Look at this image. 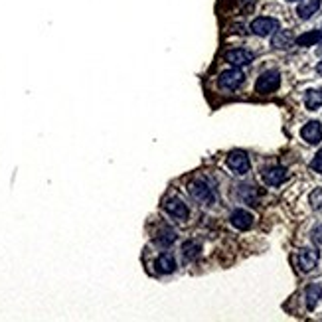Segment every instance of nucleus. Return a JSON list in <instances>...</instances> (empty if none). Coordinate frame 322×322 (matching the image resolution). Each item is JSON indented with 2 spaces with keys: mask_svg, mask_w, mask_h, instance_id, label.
Masks as SVG:
<instances>
[{
  "mask_svg": "<svg viewBox=\"0 0 322 322\" xmlns=\"http://www.w3.org/2000/svg\"><path fill=\"white\" fill-rule=\"evenodd\" d=\"M279 85H281V73L277 69H269V71H263L257 78L255 91L259 95H269L279 89Z\"/></svg>",
  "mask_w": 322,
  "mask_h": 322,
  "instance_id": "f257e3e1",
  "label": "nucleus"
},
{
  "mask_svg": "<svg viewBox=\"0 0 322 322\" xmlns=\"http://www.w3.org/2000/svg\"><path fill=\"white\" fill-rule=\"evenodd\" d=\"M188 194L192 196L196 202L200 204H214L216 196H214V190L207 186L206 182L202 180H194L188 184Z\"/></svg>",
  "mask_w": 322,
  "mask_h": 322,
  "instance_id": "f03ea898",
  "label": "nucleus"
},
{
  "mask_svg": "<svg viewBox=\"0 0 322 322\" xmlns=\"http://www.w3.org/2000/svg\"><path fill=\"white\" fill-rule=\"evenodd\" d=\"M243 71L239 67H233V69H228V71H221V75L218 78V85L225 91H235L243 83Z\"/></svg>",
  "mask_w": 322,
  "mask_h": 322,
  "instance_id": "7ed1b4c3",
  "label": "nucleus"
},
{
  "mask_svg": "<svg viewBox=\"0 0 322 322\" xmlns=\"http://www.w3.org/2000/svg\"><path fill=\"white\" fill-rule=\"evenodd\" d=\"M249 28H251V32H253L255 36L265 38V36H271V34H275V32L279 30V20L269 18V16H259V18H255V20L251 22Z\"/></svg>",
  "mask_w": 322,
  "mask_h": 322,
  "instance_id": "20e7f679",
  "label": "nucleus"
},
{
  "mask_svg": "<svg viewBox=\"0 0 322 322\" xmlns=\"http://www.w3.org/2000/svg\"><path fill=\"white\" fill-rule=\"evenodd\" d=\"M228 166L230 170H233L235 174H247L249 172V166H251V162H249V156L245 155L243 150H232L230 155H228Z\"/></svg>",
  "mask_w": 322,
  "mask_h": 322,
  "instance_id": "39448f33",
  "label": "nucleus"
},
{
  "mask_svg": "<svg viewBox=\"0 0 322 322\" xmlns=\"http://www.w3.org/2000/svg\"><path fill=\"white\" fill-rule=\"evenodd\" d=\"M162 207H164V212H166L170 218L180 219V221L188 219V216H190V212H188V206H186V204H184L182 200H178V198H168L166 202L162 204Z\"/></svg>",
  "mask_w": 322,
  "mask_h": 322,
  "instance_id": "423d86ee",
  "label": "nucleus"
},
{
  "mask_svg": "<svg viewBox=\"0 0 322 322\" xmlns=\"http://www.w3.org/2000/svg\"><path fill=\"white\" fill-rule=\"evenodd\" d=\"M223 60L233 67H243V65H249L253 62V53L243 50V48H235V50L223 53Z\"/></svg>",
  "mask_w": 322,
  "mask_h": 322,
  "instance_id": "0eeeda50",
  "label": "nucleus"
},
{
  "mask_svg": "<svg viewBox=\"0 0 322 322\" xmlns=\"http://www.w3.org/2000/svg\"><path fill=\"white\" fill-rule=\"evenodd\" d=\"M296 263H298V269L302 273H309L318 263V251H314V249H300L298 257H296Z\"/></svg>",
  "mask_w": 322,
  "mask_h": 322,
  "instance_id": "6e6552de",
  "label": "nucleus"
},
{
  "mask_svg": "<svg viewBox=\"0 0 322 322\" xmlns=\"http://www.w3.org/2000/svg\"><path fill=\"white\" fill-rule=\"evenodd\" d=\"M261 176H263V182L267 184V186H281L285 180H287V170L283 166H271V168H265L263 172H261Z\"/></svg>",
  "mask_w": 322,
  "mask_h": 322,
  "instance_id": "1a4fd4ad",
  "label": "nucleus"
},
{
  "mask_svg": "<svg viewBox=\"0 0 322 322\" xmlns=\"http://www.w3.org/2000/svg\"><path fill=\"white\" fill-rule=\"evenodd\" d=\"M300 137L309 144H318L322 141V127L318 121H310L300 129Z\"/></svg>",
  "mask_w": 322,
  "mask_h": 322,
  "instance_id": "9d476101",
  "label": "nucleus"
},
{
  "mask_svg": "<svg viewBox=\"0 0 322 322\" xmlns=\"http://www.w3.org/2000/svg\"><path fill=\"white\" fill-rule=\"evenodd\" d=\"M230 221L235 230L239 232H247L251 225H253V216L247 212V210H235L232 216H230Z\"/></svg>",
  "mask_w": 322,
  "mask_h": 322,
  "instance_id": "9b49d317",
  "label": "nucleus"
},
{
  "mask_svg": "<svg viewBox=\"0 0 322 322\" xmlns=\"http://www.w3.org/2000/svg\"><path fill=\"white\" fill-rule=\"evenodd\" d=\"M155 269L160 275H168V273H174L176 271V259L172 253H160L155 261Z\"/></svg>",
  "mask_w": 322,
  "mask_h": 322,
  "instance_id": "f8f14e48",
  "label": "nucleus"
},
{
  "mask_svg": "<svg viewBox=\"0 0 322 322\" xmlns=\"http://www.w3.org/2000/svg\"><path fill=\"white\" fill-rule=\"evenodd\" d=\"M293 42H295V36H293V32L291 30H277L275 34H273V48H277V50H287L289 46H293Z\"/></svg>",
  "mask_w": 322,
  "mask_h": 322,
  "instance_id": "ddd939ff",
  "label": "nucleus"
},
{
  "mask_svg": "<svg viewBox=\"0 0 322 322\" xmlns=\"http://www.w3.org/2000/svg\"><path fill=\"white\" fill-rule=\"evenodd\" d=\"M200 251H202V245L198 243L196 239H188L182 245V257H184V261H196L200 257Z\"/></svg>",
  "mask_w": 322,
  "mask_h": 322,
  "instance_id": "4468645a",
  "label": "nucleus"
},
{
  "mask_svg": "<svg viewBox=\"0 0 322 322\" xmlns=\"http://www.w3.org/2000/svg\"><path fill=\"white\" fill-rule=\"evenodd\" d=\"M176 239H178V235H176V232H174L172 228H162V230L155 235V243L160 245V247H170Z\"/></svg>",
  "mask_w": 322,
  "mask_h": 322,
  "instance_id": "2eb2a0df",
  "label": "nucleus"
},
{
  "mask_svg": "<svg viewBox=\"0 0 322 322\" xmlns=\"http://www.w3.org/2000/svg\"><path fill=\"white\" fill-rule=\"evenodd\" d=\"M296 46H302V48H309V46H316L322 42V32L320 30H312V32H307L302 36H298L295 40Z\"/></svg>",
  "mask_w": 322,
  "mask_h": 322,
  "instance_id": "dca6fc26",
  "label": "nucleus"
},
{
  "mask_svg": "<svg viewBox=\"0 0 322 322\" xmlns=\"http://www.w3.org/2000/svg\"><path fill=\"white\" fill-rule=\"evenodd\" d=\"M318 8H320V0H307L305 4H300V6L296 8V14H298V18L309 20L312 14H316Z\"/></svg>",
  "mask_w": 322,
  "mask_h": 322,
  "instance_id": "f3484780",
  "label": "nucleus"
},
{
  "mask_svg": "<svg viewBox=\"0 0 322 322\" xmlns=\"http://www.w3.org/2000/svg\"><path fill=\"white\" fill-rule=\"evenodd\" d=\"M305 105L309 111H316L322 107V89H309L305 93Z\"/></svg>",
  "mask_w": 322,
  "mask_h": 322,
  "instance_id": "a211bd4d",
  "label": "nucleus"
},
{
  "mask_svg": "<svg viewBox=\"0 0 322 322\" xmlns=\"http://www.w3.org/2000/svg\"><path fill=\"white\" fill-rule=\"evenodd\" d=\"M320 296H322V287H320V285H310L309 289H307V293H305V298H307V307L312 310L314 307H316V305H318Z\"/></svg>",
  "mask_w": 322,
  "mask_h": 322,
  "instance_id": "6ab92c4d",
  "label": "nucleus"
},
{
  "mask_svg": "<svg viewBox=\"0 0 322 322\" xmlns=\"http://www.w3.org/2000/svg\"><path fill=\"white\" fill-rule=\"evenodd\" d=\"M239 194H241V200L247 202L249 206H257V190H255V186H241L239 188Z\"/></svg>",
  "mask_w": 322,
  "mask_h": 322,
  "instance_id": "aec40b11",
  "label": "nucleus"
},
{
  "mask_svg": "<svg viewBox=\"0 0 322 322\" xmlns=\"http://www.w3.org/2000/svg\"><path fill=\"white\" fill-rule=\"evenodd\" d=\"M310 206L314 207V210H318V207L322 206V190L320 188H316V190L310 192Z\"/></svg>",
  "mask_w": 322,
  "mask_h": 322,
  "instance_id": "412c9836",
  "label": "nucleus"
},
{
  "mask_svg": "<svg viewBox=\"0 0 322 322\" xmlns=\"http://www.w3.org/2000/svg\"><path fill=\"white\" fill-rule=\"evenodd\" d=\"M310 168H312V170H316V172H322V148L316 153L314 160L310 162Z\"/></svg>",
  "mask_w": 322,
  "mask_h": 322,
  "instance_id": "4be33fe9",
  "label": "nucleus"
},
{
  "mask_svg": "<svg viewBox=\"0 0 322 322\" xmlns=\"http://www.w3.org/2000/svg\"><path fill=\"white\" fill-rule=\"evenodd\" d=\"M312 239H314L316 243H322V225L320 228H316V230L312 232Z\"/></svg>",
  "mask_w": 322,
  "mask_h": 322,
  "instance_id": "5701e85b",
  "label": "nucleus"
},
{
  "mask_svg": "<svg viewBox=\"0 0 322 322\" xmlns=\"http://www.w3.org/2000/svg\"><path fill=\"white\" fill-rule=\"evenodd\" d=\"M316 69H318V73H322V62L318 65H316Z\"/></svg>",
  "mask_w": 322,
  "mask_h": 322,
  "instance_id": "b1692460",
  "label": "nucleus"
},
{
  "mask_svg": "<svg viewBox=\"0 0 322 322\" xmlns=\"http://www.w3.org/2000/svg\"><path fill=\"white\" fill-rule=\"evenodd\" d=\"M289 2H298V0H289Z\"/></svg>",
  "mask_w": 322,
  "mask_h": 322,
  "instance_id": "393cba45",
  "label": "nucleus"
}]
</instances>
